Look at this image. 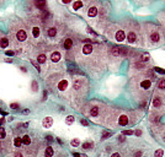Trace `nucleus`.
Instances as JSON below:
<instances>
[{"label": "nucleus", "mask_w": 165, "mask_h": 157, "mask_svg": "<svg viewBox=\"0 0 165 157\" xmlns=\"http://www.w3.org/2000/svg\"><path fill=\"white\" fill-rule=\"evenodd\" d=\"M52 125H53V118H52V117H46V118H43V120H42V126H43L44 129H49Z\"/></svg>", "instance_id": "1a4fd4ad"}, {"label": "nucleus", "mask_w": 165, "mask_h": 157, "mask_svg": "<svg viewBox=\"0 0 165 157\" xmlns=\"http://www.w3.org/2000/svg\"><path fill=\"white\" fill-rule=\"evenodd\" d=\"M33 4H34V6H36L38 10H41V11H46L47 2H46L44 0H37V1H34Z\"/></svg>", "instance_id": "ddd939ff"}, {"label": "nucleus", "mask_w": 165, "mask_h": 157, "mask_svg": "<svg viewBox=\"0 0 165 157\" xmlns=\"http://www.w3.org/2000/svg\"><path fill=\"white\" fill-rule=\"evenodd\" d=\"M158 89H160V90H164L165 89V79H160L158 81Z\"/></svg>", "instance_id": "cd10ccee"}, {"label": "nucleus", "mask_w": 165, "mask_h": 157, "mask_svg": "<svg viewBox=\"0 0 165 157\" xmlns=\"http://www.w3.org/2000/svg\"><path fill=\"white\" fill-rule=\"evenodd\" d=\"M88 15H89L90 17H95V16L98 15V9H96L95 6H91V7H89Z\"/></svg>", "instance_id": "5701e85b"}, {"label": "nucleus", "mask_w": 165, "mask_h": 157, "mask_svg": "<svg viewBox=\"0 0 165 157\" xmlns=\"http://www.w3.org/2000/svg\"><path fill=\"white\" fill-rule=\"evenodd\" d=\"M10 108L14 109V111H17L20 108V104L19 103H10Z\"/></svg>", "instance_id": "f704fd0d"}, {"label": "nucleus", "mask_w": 165, "mask_h": 157, "mask_svg": "<svg viewBox=\"0 0 165 157\" xmlns=\"http://www.w3.org/2000/svg\"><path fill=\"white\" fill-rule=\"evenodd\" d=\"M38 90V85H37V82L36 81H32V91L33 92H36Z\"/></svg>", "instance_id": "c9c22d12"}, {"label": "nucleus", "mask_w": 165, "mask_h": 157, "mask_svg": "<svg viewBox=\"0 0 165 157\" xmlns=\"http://www.w3.org/2000/svg\"><path fill=\"white\" fill-rule=\"evenodd\" d=\"M20 69H21V70H22V71H24V72H26V71H27V70H26V67H24V66H21V67H20Z\"/></svg>", "instance_id": "3c124183"}, {"label": "nucleus", "mask_w": 165, "mask_h": 157, "mask_svg": "<svg viewBox=\"0 0 165 157\" xmlns=\"http://www.w3.org/2000/svg\"><path fill=\"white\" fill-rule=\"evenodd\" d=\"M142 60H143V62L149 60V53H144V54H143V57H142Z\"/></svg>", "instance_id": "e433bc0d"}, {"label": "nucleus", "mask_w": 165, "mask_h": 157, "mask_svg": "<svg viewBox=\"0 0 165 157\" xmlns=\"http://www.w3.org/2000/svg\"><path fill=\"white\" fill-rule=\"evenodd\" d=\"M21 139H22V145H25V146H30V145L32 144V137H31L29 134L24 135Z\"/></svg>", "instance_id": "2eb2a0df"}, {"label": "nucleus", "mask_w": 165, "mask_h": 157, "mask_svg": "<svg viewBox=\"0 0 165 157\" xmlns=\"http://www.w3.org/2000/svg\"><path fill=\"white\" fill-rule=\"evenodd\" d=\"M80 123H81L83 125H85V126H88V125H89V123H88V122H86L85 119H81V120H80Z\"/></svg>", "instance_id": "ea45409f"}, {"label": "nucleus", "mask_w": 165, "mask_h": 157, "mask_svg": "<svg viewBox=\"0 0 165 157\" xmlns=\"http://www.w3.org/2000/svg\"><path fill=\"white\" fill-rule=\"evenodd\" d=\"M73 156H74V157H80V155H79V154H76V152H74V154H73Z\"/></svg>", "instance_id": "864d4df0"}, {"label": "nucleus", "mask_w": 165, "mask_h": 157, "mask_svg": "<svg viewBox=\"0 0 165 157\" xmlns=\"http://www.w3.org/2000/svg\"><path fill=\"white\" fill-rule=\"evenodd\" d=\"M41 34H42V32H41V28H39L38 26H32V27H31V32H30L31 39L38 41V39L41 38Z\"/></svg>", "instance_id": "f03ea898"}, {"label": "nucleus", "mask_w": 165, "mask_h": 157, "mask_svg": "<svg viewBox=\"0 0 165 157\" xmlns=\"http://www.w3.org/2000/svg\"><path fill=\"white\" fill-rule=\"evenodd\" d=\"M111 135H112V134H111L110 131H103L102 135H101V139H102V140H106V139H108Z\"/></svg>", "instance_id": "7c9ffc66"}, {"label": "nucleus", "mask_w": 165, "mask_h": 157, "mask_svg": "<svg viewBox=\"0 0 165 157\" xmlns=\"http://www.w3.org/2000/svg\"><path fill=\"white\" fill-rule=\"evenodd\" d=\"M5 139H6V130H5V128L0 126V141L5 140Z\"/></svg>", "instance_id": "a878e982"}, {"label": "nucleus", "mask_w": 165, "mask_h": 157, "mask_svg": "<svg viewBox=\"0 0 165 157\" xmlns=\"http://www.w3.org/2000/svg\"><path fill=\"white\" fill-rule=\"evenodd\" d=\"M6 54H7V55H12L14 52H12V50H6Z\"/></svg>", "instance_id": "c03bdc74"}, {"label": "nucleus", "mask_w": 165, "mask_h": 157, "mask_svg": "<svg viewBox=\"0 0 165 157\" xmlns=\"http://www.w3.org/2000/svg\"><path fill=\"white\" fill-rule=\"evenodd\" d=\"M5 62H7V63H12V59H5Z\"/></svg>", "instance_id": "5fc2aeb1"}, {"label": "nucleus", "mask_w": 165, "mask_h": 157, "mask_svg": "<svg viewBox=\"0 0 165 157\" xmlns=\"http://www.w3.org/2000/svg\"><path fill=\"white\" fill-rule=\"evenodd\" d=\"M53 156H54V149L52 146H46L44 150L41 154V157H53Z\"/></svg>", "instance_id": "423d86ee"}, {"label": "nucleus", "mask_w": 165, "mask_h": 157, "mask_svg": "<svg viewBox=\"0 0 165 157\" xmlns=\"http://www.w3.org/2000/svg\"><path fill=\"white\" fill-rule=\"evenodd\" d=\"M37 64L41 66V65H46L47 64V55L44 54V53H41V54H38L37 55Z\"/></svg>", "instance_id": "f8f14e48"}, {"label": "nucleus", "mask_w": 165, "mask_h": 157, "mask_svg": "<svg viewBox=\"0 0 165 157\" xmlns=\"http://www.w3.org/2000/svg\"><path fill=\"white\" fill-rule=\"evenodd\" d=\"M47 140H48V141H52V140H53V137H52V136H49V135H48V136H47Z\"/></svg>", "instance_id": "09e8293b"}, {"label": "nucleus", "mask_w": 165, "mask_h": 157, "mask_svg": "<svg viewBox=\"0 0 165 157\" xmlns=\"http://www.w3.org/2000/svg\"><path fill=\"white\" fill-rule=\"evenodd\" d=\"M31 62H32V64H33V65H34V66H36V69H37V71H41V66H39L38 64L36 63L34 60H31Z\"/></svg>", "instance_id": "4c0bfd02"}, {"label": "nucleus", "mask_w": 165, "mask_h": 157, "mask_svg": "<svg viewBox=\"0 0 165 157\" xmlns=\"http://www.w3.org/2000/svg\"><path fill=\"white\" fill-rule=\"evenodd\" d=\"M83 5H84V4H83V1H80V0L74 1V2H73V10H75V11H76V10H80V9L83 7Z\"/></svg>", "instance_id": "b1692460"}, {"label": "nucleus", "mask_w": 165, "mask_h": 157, "mask_svg": "<svg viewBox=\"0 0 165 157\" xmlns=\"http://www.w3.org/2000/svg\"><path fill=\"white\" fill-rule=\"evenodd\" d=\"M127 39H128V42H130V43H134V42H135V39H137L135 33H134V32H130V33H128V36H127Z\"/></svg>", "instance_id": "393cba45"}, {"label": "nucleus", "mask_w": 165, "mask_h": 157, "mask_svg": "<svg viewBox=\"0 0 165 157\" xmlns=\"http://www.w3.org/2000/svg\"><path fill=\"white\" fill-rule=\"evenodd\" d=\"M118 124L120 125H127L128 124V118H127V115H121L120 118H118Z\"/></svg>", "instance_id": "4be33fe9"}, {"label": "nucleus", "mask_w": 165, "mask_h": 157, "mask_svg": "<svg viewBox=\"0 0 165 157\" xmlns=\"http://www.w3.org/2000/svg\"><path fill=\"white\" fill-rule=\"evenodd\" d=\"M75 122V118H74V115H68L66 118V123L68 125H71L73 123Z\"/></svg>", "instance_id": "bb28decb"}, {"label": "nucleus", "mask_w": 165, "mask_h": 157, "mask_svg": "<svg viewBox=\"0 0 165 157\" xmlns=\"http://www.w3.org/2000/svg\"><path fill=\"white\" fill-rule=\"evenodd\" d=\"M111 157H121V156H120V154L115 152V154H112V156H111Z\"/></svg>", "instance_id": "a18cd8bd"}, {"label": "nucleus", "mask_w": 165, "mask_h": 157, "mask_svg": "<svg viewBox=\"0 0 165 157\" xmlns=\"http://www.w3.org/2000/svg\"><path fill=\"white\" fill-rule=\"evenodd\" d=\"M126 39V33L123 30H120V31L116 32V41L117 42H123Z\"/></svg>", "instance_id": "4468645a"}, {"label": "nucleus", "mask_w": 165, "mask_h": 157, "mask_svg": "<svg viewBox=\"0 0 165 157\" xmlns=\"http://www.w3.org/2000/svg\"><path fill=\"white\" fill-rule=\"evenodd\" d=\"M162 104H163L162 98H160V97H154V99H153V107H154V108H160Z\"/></svg>", "instance_id": "6ab92c4d"}, {"label": "nucleus", "mask_w": 165, "mask_h": 157, "mask_svg": "<svg viewBox=\"0 0 165 157\" xmlns=\"http://www.w3.org/2000/svg\"><path fill=\"white\" fill-rule=\"evenodd\" d=\"M9 42L12 47V52L16 54H24L30 45V32L27 26L21 20H14L10 23Z\"/></svg>", "instance_id": "f257e3e1"}, {"label": "nucleus", "mask_w": 165, "mask_h": 157, "mask_svg": "<svg viewBox=\"0 0 165 157\" xmlns=\"http://www.w3.org/2000/svg\"><path fill=\"white\" fill-rule=\"evenodd\" d=\"M57 33H58V30H57V27H54V26L47 28V37H48V38H56V37H57Z\"/></svg>", "instance_id": "9d476101"}, {"label": "nucleus", "mask_w": 165, "mask_h": 157, "mask_svg": "<svg viewBox=\"0 0 165 157\" xmlns=\"http://www.w3.org/2000/svg\"><path fill=\"white\" fill-rule=\"evenodd\" d=\"M133 131L132 130H126V131H123V134L122 135H132Z\"/></svg>", "instance_id": "58836bf2"}, {"label": "nucleus", "mask_w": 165, "mask_h": 157, "mask_svg": "<svg viewBox=\"0 0 165 157\" xmlns=\"http://www.w3.org/2000/svg\"><path fill=\"white\" fill-rule=\"evenodd\" d=\"M47 98V91H44V93H43V99H46Z\"/></svg>", "instance_id": "8fccbe9b"}, {"label": "nucleus", "mask_w": 165, "mask_h": 157, "mask_svg": "<svg viewBox=\"0 0 165 157\" xmlns=\"http://www.w3.org/2000/svg\"><path fill=\"white\" fill-rule=\"evenodd\" d=\"M150 86H152V81L150 80H143L142 82H140V87L142 89H144V90H148V89H150Z\"/></svg>", "instance_id": "a211bd4d"}, {"label": "nucleus", "mask_w": 165, "mask_h": 157, "mask_svg": "<svg viewBox=\"0 0 165 157\" xmlns=\"http://www.w3.org/2000/svg\"><path fill=\"white\" fill-rule=\"evenodd\" d=\"M142 156V152H137L135 155H134V157H140Z\"/></svg>", "instance_id": "de8ad7c7"}, {"label": "nucleus", "mask_w": 165, "mask_h": 157, "mask_svg": "<svg viewBox=\"0 0 165 157\" xmlns=\"http://www.w3.org/2000/svg\"><path fill=\"white\" fill-rule=\"evenodd\" d=\"M89 113H90V115H91L93 118L98 117V115H99V107H98V106H93V107L90 108Z\"/></svg>", "instance_id": "dca6fc26"}, {"label": "nucleus", "mask_w": 165, "mask_h": 157, "mask_svg": "<svg viewBox=\"0 0 165 157\" xmlns=\"http://www.w3.org/2000/svg\"><path fill=\"white\" fill-rule=\"evenodd\" d=\"M49 60H51V63H52V64L59 63V62L62 60V53H61V52H58V50L52 52V53H51V55H49Z\"/></svg>", "instance_id": "20e7f679"}, {"label": "nucleus", "mask_w": 165, "mask_h": 157, "mask_svg": "<svg viewBox=\"0 0 165 157\" xmlns=\"http://www.w3.org/2000/svg\"><path fill=\"white\" fill-rule=\"evenodd\" d=\"M10 157H27V155L24 150H16Z\"/></svg>", "instance_id": "aec40b11"}, {"label": "nucleus", "mask_w": 165, "mask_h": 157, "mask_svg": "<svg viewBox=\"0 0 165 157\" xmlns=\"http://www.w3.org/2000/svg\"><path fill=\"white\" fill-rule=\"evenodd\" d=\"M118 141H125V136H123V135H120V137H118Z\"/></svg>", "instance_id": "37998d69"}, {"label": "nucleus", "mask_w": 165, "mask_h": 157, "mask_svg": "<svg viewBox=\"0 0 165 157\" xmlns=\"http://www.w3.org/2000/svg\"><path fill=\"white\" fill-rule=\"evenodd\" d=\"M134 134H135L137 136H140V135H142V131H140V130H137V131H135Z\"/></svg>", "instance_id": "79ce46f5"}, {"label": "nucleus", "mask_w": 165, "mask_h": 157, "mask_svg": "<svg viewBox=\"0 0 165 157\" xmlns=\"http://www.w3.org/2000/svg\"><path fill=\"white\" fill-rule=\"evenodd\" d=\"M93 50H94V47H93V44H90V43L84 44V45H83V48H81V52H83V54H85V55L91 54V53H93Z\"/></svg>", "instance_id": "6e6552de"}, {"label": "nucleus", "mask_w": 165, "mask_h": 157, "mask_svg": "<svg viewBox=\"0 0 165 157\" xmlns=\"http://www.w3.org/2000/svg\"><path fill=\"white\" fill-rule=\"evenodd\" d=\"M22 113H24V114H27V113H30V111H29V109H24Z\"/></svg>", "instance_id": "49530a36"}, {"label": "nucleus", "mask_w": 165, "mask_h": 157, "mask_svg": "<svg viewBox=\"0 0 165 157\" xmlns=\"http://www.w3.org/2000/svg\"><path fill=\"white\" fill-rule=\"evenodd\" d=\"M154 70L158 72V74H162V75H164L165 74V69H163V67H159V66H155L154 67Z\"/></svg>", "instance_id": "72a5a7b5"}, {"label": "nucleus", "mask_w": 165, "mask_h": 157, "mask_svg": "<svg viewBox=\"0 0 165 157\" xmlns=\"http://www.w3.org/2000/svg\"><path fill=\"white\" fill-rule=\"evenodd\" d=\"M111 54H112V55H115V57L120 55V48H117V47L112 48V49H111Z\"/></svg>", "instance_id": "c756f323"}, {"label": "nucleus", "mask_w": 165, "mask_h": 157, "mask_svg": "<svg viewBox=\"0 0 165 157\" xmlns=\"http://www.w3.org/2000/svg\"><path fill=\"white\" fill-rule=\"evenodd\" d=\"M63 2H64V4H69L70 1H69V0H63Z\"/></svg>", "instance_id": "6e6d98bb"}, {"label": "nucleus", "mask_w": 165, "mask_h": 157, "mask_svg": "<svg viewBox=\"0 0 165 157\" xmlns=\"http://www.w3.org/2000/svg\"><path fill=\"white\" fill-rule=\"evenodd\" d=\"M9 45H10V42H9L7 36L0 32V49H6Z\"/></svg>", "instance_id": "39448f33"}, {"label": "nucleus", "mask_w": 165, "mask_h": 157, "mask_svg": "<svg viewBox=\"0 0 165 157\" xmlns=\"http://www.w3.org/2000/svg\"><path fill=\"white\" fill-rule=\"evenodd\" d=\"M63 47H64V49H66V50L71 49V47H73V39H70V38H66V39H64Z\"/></svg>", "instance_id": "f3484780"}, {"label": "nucleus", "mask_w": 165, "mask_h": 157, "mask_svg": "<svg viewBox=\"0 0 165 157\" xmlns=\"http://www.w3.org/2000/svg\"><path fill=\"white\" fill-rule=\"evenodd\" d=\"M70 145H71L73 147H78V146L80 145V140H79V139H73V140L70 141Z\"/></svg>", "instance_id": "c85d7f7f"}, {"label": "nucleus", "mask_w": 165, "mask_h": 157, "mask_svg": "<svg viewBox=\"0 0 165 157\" xmlns=\"http://www.w3.org/2000/svg\"><path fill=\"white\" fill-rule=\"evenodd\" d=\"M93 146H94L93 142H84V144H83V149H85V150H89V149H91Z\"/></svg>", "instance_id": "2f4dec72"}, {"label": "nucleus", "mask_w": 165, "mask_h": 157, "mask_svg": "<svg viewBox=\"0 0 165 157\" xmlns=\"http://www.w3.org/2000/svg\"><path fill=\"white\" fill-rule=\"evenodd\" d=\"M73 89L74 91H80L83 89V79H75L73 81Z\"/></svg>", "instance_id": "9b49d317"}, {"label": "nucleus", "mask_w": 165, "mask_h": 157, "mask_svg": "<svg viewBox=\"0 0 165 157\" xmlns=\"http://www.w3.org/2000/svg\"><path fill=\"white\" fill-rule=\"evenodd\" d=\"M150 41L154 42V43L159 42V41H160V34H159L158 32H153V33L150 34Z\"/></svg>", "instance_id": "412c9836"}, {"label": "nucleus", "mask_w": 165, "mask_h": 157, "mask_svg": "<svg viewBox=\"0 0 165 157\" xmlns=\"http://www.w3.org/2000/svg\"><path fill=\"white\" fill-rule=\"evenodd\" d=\"M163 155H164V151H163L162 149H158V150L155 151V154H154L155 157H163Z\"/></svg>", "instance_id": "473e14b6"}, {"label": "nucleus", "mask_w": 165, "mask_h": 157, "mask_svg": "<svg viewBox=\"0 0 165 157\" xmlns=\"http://www.w3.org/2000/svg\"><path fill=\"white\" fill-rule=\"evenodd\" d=\"M12 145L16 150H21V146H22V139L20 135H15L14 139H12Z\"/></svg>", "instance_id": "0eeeda50"}, {"label": "nucleus", "mask_w": 165, "mask_h": 157, "mask_svg": "<svg viewBox=\"0 0 165 157\" xmlns=\"http://www.w3.org/2000/svg\"><path fill=\"white\" fill-rule=\"evenodd\" d=\"M12 119H14V117H11V115H10V117H9V118H7V122H11V120H12Z\"/></svg>", "instance_id": "603ef678"}, {"label": "nucleus", "mask_w": 165, "mask_h": 157, "mask_svg": "<svg viewBox=\"0 0 165 157\" xmlns=\"http://www.w3.org/2000/svg\"><path fill=\"white\" fill-rule=\"evenodd\" d=\"M4 149H5V147H4V145L1 144V141H0V154H2V151H4Z\"/></svg>", "instance_id": "a19ab883"}, {"label": "nucleus", "mask_w": 165, "mask_h": 157, "mask_svg": "<svg viewBox=\"0 0 165 157\" xmlns=\"http://www.w3.org/2000/svg\"><path fill=\"white\" fill-rule=\"evenodd\" d=\"M68 87H69V81L66 79H61L57 84V89H58L59 92H66L68 90Z\"/></svg>", "instance_id": "7ed1b4c3"}]
</instances>
